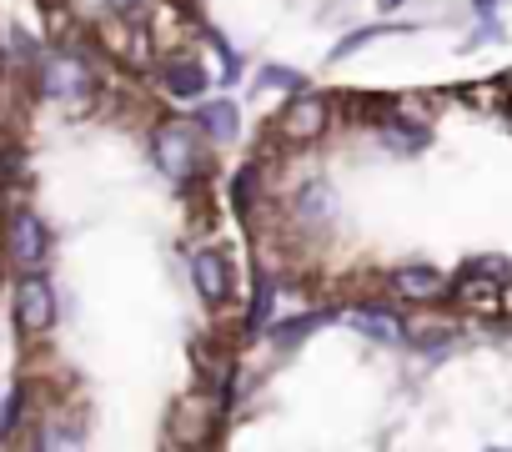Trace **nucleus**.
<instances>
[{"label": "nucleus", "instance_id": "ddd939ff", "mask_svg": "<svg viewBox=\"0 0 512 452\" xmlns=\"http://www.w3.org/2000/svg\"><path fill=\"white\" fill-rule=\"evenodd\" d=\"M36 452H86L81 422L66 417V412H51V417L41 422V432H36Z\"/></svg>", "mask_w": 512, "mask_h": 452}, {"label": "nucleus", "instance_id": "39448f33", "mask_svg": "<svg viewBox=\"0 0 512 452\" xmlns=\"http://www.w3.org/2000/svg\"><path fill=\"white\" fill-rule=\"evenodd\" d=\"M41 91L51 101H76L91 91V66L76 56V51H56L41 61Z\"/></svg>", "mask_w": 512, "mask_h": 452}, {"label": "nucleus", "instance_id": "9b49d317", "mask_svg": "<svg viewBox=\"0 0 512 452\" xmlns=\"http://www.w3.org/2000/svg\"><path fill=\"white\" fill-rule=\"evenodd\" d=\"M211 427H216V407H211V402H196V397L176 402V412H171V437H176L181 447H206V442H211Z\"/></svg>", "mask_w": 512, "mask_h": 452}, {"label": "nucleus", "instance_id": "f03ea898", "mask_svg": "<svg viewBox=\"0 0 512 452\" xmlns=\"http://www.w3.org/2000/svg\"><path fill=\"white\" fill-rule=\"evenodd\" d=\"M11 317H16V327H21L26 337H46V332L56 327V287H51L41 272L21 277L16 292H11Z\"/></svg>", "mask_w": 512, "mask_h": 452}, {"label": "nucleus", "instance_id": "0eeeda50", "mask_svg": "<svg viewBox=\"0 0 512 452\" xmlns=\"http://www.w3.org/2000/svg\"><path fill=\"white\" fill-rule=\"evenodd\" d=\"M387 287L402 297V302H437V297H447V277L437 272V267H422V262H402V267H392V277H387Z\"/></svg>", "mask_w": 512, "mask_h": 452}, {"label": "nucleus", "instance_id": "9d476101", "mask_svg": "<svg viewBox=\"0 0 512 452\" xmlns=\"http://www.w3.org/2000/svg\"><path fill=\"white\" fill-rule=\"evenodd\" d=\"M161 91L171 101H201L211 91V76H206V66L196 56H176V61L161 66Z\"/></svg>", "mask_w": 512, "mask_h": 452}, {"label": "nucleus", "instance_id": "4468645a", "mask_svg": "<svg viewBox=\"0 0 512 452\" xmlns=\"http://www.w3.org/2000/svg\"><path fill=\"white\" fill-rule=\"evenodd\" d=\"M377 136H382V146L397 151V156H417V151L432 146V131H427L422 121H382Z\"/></svg>", "mask_w": 512, "mask_h": 452}, {"label": "nucleus", "instance_id": "5701e85b", "mask_svg": "<svg viewBox=\"0 0 512 452\" xmlns=\"http://www.w3.org/2000/svg\"><path fill=\"white\" fill-rule=\"evenodd\" d=\"M492 6H497V0H472V11H477V16H492Z\"/></svg>", "mask_w": 512, "mask_h": 452}, {"label": "nucleus", "instance_id": "f8f14e48", "mask_svg": "<svg viewBox=\"0 0 512 452\" xmlns=\"http://www.w3.org/2000/svg\"><path fill=\"white\" fill-rule=\"evenodd\" d=\"M196 131H206L216 146L236 141V136H241V111H236V101H226V96L196 101Z\"/></svg>", "mask_w": 512, "mask_h": 452}, {"label": "nucleus", "instance_id": "6e6552de", "mask_svg": "<svg viewBox=\"0 0 512 452\" xmlns=\"http://www.w3.org/2000/svg\"><path fill=\"white\" fill-rule=\"evenodd\" d=\"M292 211H297V221L307 226V232H327V226L337 221V211H342V196H337L332 181H307V186L297 191Z\"/></svg>", "mask_w": 512, "mask_h": 452}, {"label": "nucleus", "instance_id": "aec40b11", "mask_svg": "<svg viewBox=\"0 0 512 452\" xmlns=\"http://www.w3.org/2000/svg\"><path fill=\"white\" fill-rule=\"evenodd\" d=\"M397 26H367V31H352V36H342L337 41V51H332V61H347L352 51H362V46H372V41H382V36H392Z\"/></svg>", "mask_w": 512, "mask_h": 452}, {"label": "nucleus", "instance_id": "b1692460", "mask_svg": "<svg viewBox=\"0 0 512 452\" xmlns=\"http://www.w3.org/2000/svg\"><path fill=\"white\" fill-rule=\"evenodd\" d=\"M377 6H382V11H397V6H402V0H377Z\"/></svg>", "mask_w": 512, "mask_h": 452}, {"label": "nucleus", "instance_id": "20e7f679", "mask_svg": "<svg viewBox=\"0 0 512 452\" xmlns=\"http://www.w3.org/2000/svg\"><path fill=\"white\" fill-rule=\"evenodd\" d=\"M342 317H347L352 332H362V337H372V342H382V347H402V342L412 337L407 317H402L397 307H387V302H362V307H347Z\"/></svg>", "mask_w": 512, "mask_h": 452}, {"label": "nucleus", "instance_id": "423d86ee", "mask_svg": "<svg viewBox=\"0 0 512 452\" xmlns=\"http://www.w3.org/2000/svg\"><path fill=\"white\" fill-rule=\"evenodd\" d=\"M191 282H196V292H201L206 307H226V297H231V267H226V257L216 247H196L191 252Z\"/></svg>", "mask_w": 512, "mask_h": 452}, {"label": "nucleus", "instance_id": "2eb2a0df", "mask_svg": "<svg viewBox=\"0 0 512 452\" xmlns=\"http://www.w3.org/2000/svg\"><path fill=\"white\" fill-rule=\"evenodd\" d=\"M337 312H302V317H282V322H272V347H302L312 332H322L327 322H332Z\"/></svg>", "mask_w": 512, "mask_h": 452}, {"label": "nucleus", "instance_id": "4be33fe9", "mask_svg": "<svg viewBox=\"0 0 512 452\" xmlns=\"http://www.w3.org/2000/svg\"><path fill=\"white\" fill-rule=\"evenodd\" d=\"M141 6V0H106V11H116V16H131Z\"/></svg>", "mask_w": 512, "mask_h": 452}, {"label": "nucleus", "instance_id": "f3484780", "mask_svg": "<svg viewBox=\"0 0 512 452\" xmlns=\"http://www.w3.org/2000/svg\"><path fill=\"white\" fill-rule=\"evenodd\" d=\"M462 277L492 282V287L502 292V287H512V262H507V257H467V262H462Z\"/></svg>", "mask_w": 512, "mask_h": 452}, {"label": "nucleus", "instance_id": "6ab92c4d", "mask_svg": "<svg viewBox=\"0 0 512 452\" xmlns=\"http://www.w3.org/2000/svg\"><path fill=\"white\" fill-rule=\"evenodd\" d=\"M256 91H307V81L292 66H262L256 71Z\"/></svg>", "mask_w": 512, "mask_h": 452}, {"label": "nucleus", "instance_id": "1a4fd4ad", "mask_svg": "<svg viewBox=\"0 0 512 452\" xmlns=\"http://www.w3.org/2000/svg\"><path fill=\"white\" fill-rule=\"evenodd\" d=\"M327 131V101L317 91H297L287 116H282V136L287 141H317Z\"/></svg>", "mask_w": 512, "mask_h": 452}, {"label": "nucleus", "instance_id": "393cba45", "mask_svg": "<svg viewBox=\"0 0 512 452\" xmlns=\"http://www.w3.org/2000/svg\"><path fill=\"white\" fill-rule=\"evenodd\" d=\"M487 452H512V447H487Z\"/></svg>", "mask_w": 512, "mask_h": 452}, {"label": "nucleus", "instance_id": "f257e3e1", "mask_svg": "<svg viewBox=\"0 0 512 452\" xmlns=\"http://www.w3.org/2000/svg\"><path fill=\"white\" fill-rule=\"evenodd\" d=\"M6 257H11L26 277L41 272L46 257H51V232H46V221H41L31 206H16V211L6 216Z\"/></svg>", "mask_w": 512, "mask_h": 452}, {"label": "nucleus", "instance_id": "412c9836", "mask_svg": "<svg viewBox=\"0 0 512 452\" xmlns=\"http://www.w3.org/2000/svg\"><path fill=\"white\" fill-rule=\"evenodd\" d=\"M251 196H256V166H241V176L231 181V201L246 211V206H251Z\"/></svg>", "mask_w": 512, "mask_h": 452}, {"label": "nucleus", "instance_id": "a211bd4d", "mask_svg": "<svg viewBox=\"0 0 512 452\" xmlns=\"http://www.w3.org/2000/svg\"><path fill=\"white\" fill-rule=\"evenodd\" d=\"M26 402H31V387H26V382H16V387H11V397H6V412H0V442H11V437H16V427L26 422Z\"/></svg>", "mask_w": 512, "mask_h": 452}, {"label": "nucleus", "instance_id": "dca6fc26", "mask_svg": "<svg viewBox=\"0 0 512 452\" xmlns=\"http://www.w3.org/2000/svg\"><path fill=\"white\" fill-rule=\"evenodd\" d=\"M272 307H277V282L262 272V277H256V297H251V312H246V332L251 337H262V332H272Z\"/></svg>", "mask_w": 512, "mask_h": 452}, {"label": "nucleus", "instance_id": "7ed1b4c3", "mask_svg": "<svg viewBox=\"0 0 512 452\" xmlns=\"http://www.w3.org/2000/svg\"><path fill=\"white\" fill-rule=\"evenodd\" d=\"M151 151H156V166H161L171 181H186V176H196V171H201L196 126H186V121H166V126H156Z\"/></svg>", "mask_w": 512, "mask_h": 452}]
</instances>
